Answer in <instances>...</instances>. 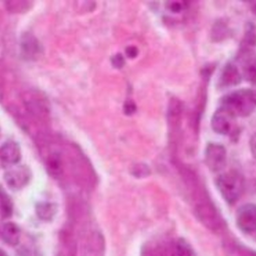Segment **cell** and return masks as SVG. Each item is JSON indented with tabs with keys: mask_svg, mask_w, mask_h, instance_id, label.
Listing matches in <instances>:
<instances>
[{
	"mask_svg": "<svg viewBox=\"0 0 256 256\" xmlns=\"http://www.w3.org/2000/svg\"><path fill=\"white\" fill-rule=\"evenodd\" d=\"M220 108L236 118L250 116L256 108V99L254 90L242 89L230 92L222 97Z\"/></svg>",
	"mask_w": 256,
	"mask_h": 256,
	"instance_id": "obj_1",
	"label": "cell"
},
{
	"mask_svg": "<svg viewBox=\"0 0 256 256\" xmlns=\"http://www.w3.org/2000/svg\"><path fill=\"white\" fill-rule=\"evenodd\" d=\"M215 68V65L209 64V65L204 66L200 72L202 82H200V87H198L195 108L190 116L191 124L195 130L198 129L200 126V119H202L203 112H204L205 108H206L208 84Z\"/></svg>",
	"mask_w": 256,
	"mask_h": 256,
	"instance_id": "obj_2",
	"label": "cell"
},
{
	"mask_svg": "<svg viewBox=\"0 0 256 256\" xmlns=\"http://www.w3.org/2000/svg\"><path fill=\"white\" fill-rule=\"evenodd\" d=\"M216 184L222 198L230 204L240 198L244 186L242 176L234 171L222 174L218 178Z\"/></svg>",
	"mask_w": 256,
	"mask_h": 256,
	"instance_id": "obj_3",
	"label": "cell"
},
{
	"mask_svg": "<svg viewBox=\"0 0 256 256\" xmlns=\"http://www.w3.org/2000/svg\"><path fill=\"white\" fill-rule=\"evenodd\" d=\"M205 162L212 172L224 170L226 164V151L224 146L209 143L205 150Z\"/></svg>",
	"mask_w": 256,
	"mask_h": 256,
	"instance_id": "obj_4",
	"label": "cell"
},
{
	"mask_svg": "<svg viewBox=\"0 0 256 256\" xmlns=\"http://www.w3.org/2000/svg\"><path fill=\"white\" fill-rule=\"evenodd\" d=\"M236 224L240 230L246 233L256 231V205H244L238 210Z\"/></svg>",
	"mask_w": 256,
	"mask_h": 256,
	"instance_id": "obj_5",
	"label": "cell"
},
{
	"mask_svg": "<svg viewBox=\"0 0 256 256\" xmlns=\"http://www.w3.org/2000/svg\"><path fill=\"white\" fill-rule=\"evenodd\" d=\"M20 47L22 56L28 60H36L42 52L38 40L30 32L24 33L21 38Z\"/></svg>",
	"mask_w": 256,
	"mask_h": 256,
	"instance_id": "obj_6",
	"label": "cell"
},
{
	"mask_svg": "<svg viewBox=\"0 0 256 256\" xmlns=\"http://www.w3.org/2000/svg\"><path fill=\"white\" fill-rule=\"evenodd\" d=\"M234 118L228 112L220 108L214 112L211 119V126L216 134L226 136L232 133V124Z\"/></svg>",
	"mask_w": 256,
	"mask_h": 256,
	"instance_id": "obj_7",
	"label": "cell"
},
{
	"mask_svg": "<svg viewBox=\"0 0 256 256\" xmlns=\"http://www.w3.org/2000/svg\"><path fill=\"white\" fill-rule=\"evenodd\" d=\"M30 178V170L26 166H19L6 172L4 176L5 182L11 188L21 189L28 184Z\"/></svg>",
	"mask_w": 256,
	"mask_h": 256,
	"instance_id": "obj_8",
	"label": "cell"
},
{
	"mask_svg": "<svg viewBox=\"0 0 256 256\" xmlns=\"http://www.w3.org/2000/svg\"><path fill=\"white\" fill-rule=\"evenodd\" d=\"M242 80V74L235 64L228 63L224 66L220 74L218 86L222 89L239 85Z\"/></svg>",
	"mask_w": 256,
	"mask_h": 256,
	"instance_id": "obj_9",
	"label": "cell"
},
{
	"mask_svg": "<svg viewBox=\"0 0 256 256\" xmlns=\"http://www.w3.org/2000/svg\"><path fill=\"white\" fill-rule=\"evenodd\" d=\"M198 217L203 224L210 229H217L220 226V220L217 212L212 205L203 203L197 208Z\"/></svg>",
	"mask_w": 256,
	"mask_h": 256,
	"instance_id": "obj_10",
	"label": "cell"
},
{
	"mask_svg": "<svg viewBox=\"0 0 256 256\" xmlns=\"http://www.w3.org/2000/svg\"><path fill=\"white\" fill-rule=\"evenodd\" d=\"M1 160L8 164H16L21 160V150L18 144L13 140H8L1 148Z\"/></svg>",
	"mask_w": 256,
	"mask_h": 256,
	"instance_id": "obj_11",
	"label": "cell"
},
{
	"mask_svg": "<svg viewBox=\"0 0 256 256\" xmlns=\"http://www.w3.org/2000/svg\"><path fill=\"white\" fill-rule=\"evenodd\" d=\"M1 236L6 244L10 246H16L20 240L21 230L14 222H6L2 227Z\"/></svg>",
	"mask_w": 256,
	"mask_h": 256,
	"instance_id": "obj_12",
	"label": "cell"
},
{
	"mask_svg": "<svg viewBox=\"0 0 256 256\" xmlns=\"http://www.w3.org/2000/svg\"><path fill=\"white\" fill-rule=\"evenodd\" d=\"M231 35V30L224 19H219L213 24L210 30V39L214 43L222 42Z\"/></svg>",
	"mask_w": 256,
	"mask_h": 256,
	"instance_id": "obj_13",
	"label": "cell"
},
{
	"mask_svg": "<svg viewBox=\"0 0 256 256\" xmlns=\"http://www.w3.org/2000/svg\"><path fill=\"white\" fill-rule=\"evenodd\" d=\"M38 217L44 220H50L57 212V207L54 203L40 202L36 206Z\"/></svg>",
	"mask_w": 256,
	"mask_h": 256,
	"instance_id": "obj_14",
	"label": "cell"
},
{
	"mask_svg": "<svg viewBox=\"0 0 256 256\" xmlns=\"http://www.w3.org/2000/svg\"><path fill=\"white\" fill-rule=\"evenodd\" d=\"M48 170L54 176H58L62 172V163L60 156L58 154H54L48 156L47 160Z\"/></svg>",
	"mask_w": 256,
	"mask_h": 256,
	"instance_id": "obj_15",
	"label": "cell"
},
{
	"mask_svg": "<svg viewBox=\"0 0 256 256\" xmlns=\"http://www.w3.org/2000/svg\"><path fill=\"white\" fill-rule=\"evenodd\" d=\"M242 74L244 79L252 84H256V63L253 59L244 61Z\"/></svg>",
	"mask_w": 256,
	"mask_h": 256,
	"instance_id": "obj_16",
	"label": "cell"
},
{
	"mask_svg": "<svg viewBox=\"0 0 256 256\" xmlns=\"http://www.w3.org/2000/svg\"><path fill=\"white\" fill-rule=\"evenodd\" d=\"M1 216L3 219L10 218L13 212L12 200L3 190H1Z\"/></svg>",
	"mask_w": 256,
	"mask_h": 256,
	"instance_id": "obj_17",
	"label": "cell"
},
{
	"mask_svg": "<svg viewBox=\"0 0 256 256\" xmlns=\"http://www.w3.org/2000/svg\"><path fill=\"white\" fill-rule=\"evenodd\" d=\"M8 10L12 12H25L32 8V2L30 1H6Z\"/></svg>",
	"mask_w": 256,
	"mask_h": 256,
	"instance_id": "obj_18",
	"label": "cell"
},
{
	"mask_svg": "<svg viewBox=\"0 0 256 256\" xmlns=\"http://www.w3.org/2000/svg\"><path fill=\"white\" fill-rule=\"evenodd\" d=\"M166 8L168 10L170 11L172 13L182 12V10L189 8L190 2L188 1H178V0H170V1L166 2Z\"/></svg>",
	"mask_w": 256,
	"mask_h": 256,
	"instance_id": "obj_19",
	"label": "cell"
},
{
	"mask_svg": "<svg viewBox=\"0 0 256 256\" xmlns=\"http://www.w3.org/2000/svg\"><path fill=\"white\" fill-rule=\"evenodd\" d=\"M132 174L136 178H143L150 174L149 168L144 164H136L132 170Z\"/></svg>",
	"mask_w": 256,
	"mask_h": 256,
	"instance_id": "obj_20",
	"label": "cell"
},
{
	"mask_svg": "<svg viewBox=\"0 0 256 256\" xmlns=\"http://www.w3.org/2000/svg\"><path fill=\"white\" fill-rule=\"evenodd\" d=\"M138 110V106L136 102L132 99H128L125 101L123 106V112L125 116H132L136 114Z\"/></svg>",
	"mask_w": 256,
	"mask_h": 256,
	"instance_id": "obj_21",
	"label": "cell"
},
{
	"mask_svg": "<svg viewBox=\"0 0 256 256\" xmlns=\"http://www.w3.org/2000/svg\"><path fill=\"white\" fill-rule=\"evenodd\" d=\"M111 63L112 67L116 70L122 69L125 66L126 60L122 54H116L112 56Z\"/></svg>",
	"mask_w": 256,
	"mask_h": 256,
	"instance_id": "obj_22",
	"label": "cell"
},
{
	"mask_svg": "<svg viewBox=\"0 0 256 256\" xmlns=\"http://www.w3.org/2000/svg\"><path fill=\"white\" fill-rule=\"evenodd\" d=\"M138 48L134 46H129L125 48V54L128 58L134 59L138 56Z\"/></svg>",
	"mask_w": 256,
	"mask_h": 256,
	"instance_id": "obj_23",
	"label": "cell"
},
{
	"mask_svg": "<svg viewBox=\"0 0 256 256\" xmlns=\"http://www.w3.org/2000/svg\"><path fill=\"white\" fill-rule=\"evenodd\" d=\"M250 145L252 153L253 156L256 158V134L252 136Z\"/></svg>",
	"mask_w": 256,
	"mask_h": 256,
	"instance_id": "obj_24",
	"label": "cell"
},
{
	"mask_svg": "<svg viewBox=\"0 0 256 256\" xmlns=\"http://www.w3.org/2000/svg\"><path fill=\"white\" fill-rule=\"evenodd\" d=\"M251 10L256 16V1L253 2L251 6Z\"/></svg>",
	"mask_w": 256,
	"mask_h": 256,
	"instance_id": "obj_25",
	"label": "cell"
},
{
	"mask_svg": "<svg viewBox=\"0 0 256 256\" xmlns=\"http://www.w3.org/2000/svg\"><path fill=\"white\" fill-rule=\"evenodd\" d=\"M1 256H8L6 255V254L5 252L3 250H1Z\"/></svg>",
	"mask_w": 256,
	"mask_h": 256,
	"instance_id": "obj_26",
	"label": "cell"
},
{
	"mask_svg": "<svg viewBox=\"0 0 256 256\" xmlns=\"http://www.w3.org/2000/svg\"><path fill=\"white\" fill-rule=\"evenodd\" d=\"M254 92L255 98L256 99V90H254Z\"/></svg>",
	"mask_w": 256,
	"mask_h": 256,
	"instance_id": "obj_27",
	"label": "cell"
}]
</instances>
